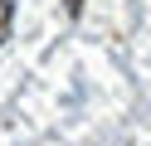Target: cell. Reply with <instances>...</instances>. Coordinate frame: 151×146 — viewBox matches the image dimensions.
<instances>
[{
    "label": "cell",
    "mask_w": 151,
    "mask_h": 146,
    "mask_svg": "<svg viewBox=\"0 0 151 146\" xmlns=\"http://www.w3.org/2000/svg\"><path fill=\"white\" fill-rule=\"evenodd\" d=\"M5 34H10V0H0V44H5Z\"/></svg>",
    "instance_id": "obj_1"
}]
</instances>
